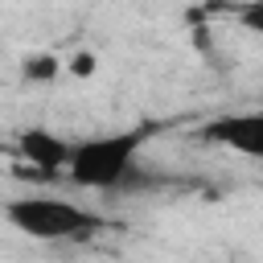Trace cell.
Segmentation results:
<instances>
[{
	"label": "cell",
	"mask_w": 263,
	"mask_h": 263,
	"mask_svg": "<svg viewBox=\"0 0 263 263\" xmlns=\"http://www.w3.org/2000/svg\"><path fill=\"white\" fill-rule=\"evenodd\" d=\"M230 16L263 37V0H238V4H230Z\"/></svg>",
	"instance_id": "cell-6"
},
{
	"label": "cell",
	"mask_w": 263,
	"mask_h": 263,
	"mask_svg": "<svg viewBox=\"0 0 263 263\" xmlns=\"http://www.w3.org/2000/svg\"><path fill=\"white\" fill-rule=\"evenodd\" d=\"M201 140L230 148L238 156L263 160V111H226L201 127Z\"/></svg>",
	"instance_id": "cell-3"
},
{
	"label": "cell",
	"mask_w": 263,
	"mask_h": 263,
	"mask_svg": "<svg viewBox=\"0 0 263 263\" xmlns=\"http://www.w3.org/2000/svg\"><path fill=\"white\" fill-rule=\"evenodd\" d=\"M70 74H78V78H86V74H95V58H90V53H78V58L70 62Z\"/></svg>",
	"instance_id": "cell-7"
},
{
	"label": "cell",
	"mask_w": 263,
	"mask_h": 263,
	"mask_svg": "<svg viewBox=\"0 0 263 263\" xmlns=\"http://www.w3.org/2000/svg\"><path fill=\"white\" fill-rule=\"evenodd\" d=\"M58 58L53 53H33V58H25L21 62V78L25 82H49V78H58Z\"/></svg>",
	"instance_id": "cell-5"
},
{
	"label": "cell",
	"mask_w": 263,
	"mask_h": 263,
	"mask_svg": "<svg viewBox=\"0 0 263 263\" xmlns=\"http://www.w3.org/2000/svg\"><path fill=\"white\" fill-rule=\"evenodd\" d=\"M4 222L33 242H82L107 230V218L99 210H86L70 197H41V193L12 197L4 205Z\"/></svg>",
	"instance_id": "cell-2"
},
{
	"label": "cell",
	"mask_w": 263,
	"mask_h": 263,
	"mask_svg": "<svg viewBox=\"0 0 263 263\" xmlns=\"http://www.w3.org/2000/svg\"><path fill=\"white\" fill-rule=\"evenodd\" d=\"M148 140H152V127L148 123L74 140V152H70V164H66L70 185L95 189V193L123 189L132 181V173L140 168V152H144Z\"/></svg>",
	"instance_id": "cell-1"
},
{
	"label": "cell",
	"mask_w": 263,
	"mask_h": 263,
	"mask_svg": "<svg viewBox=\"0 0 263 263\" xmlns=\"http://www.w3.org/2000/svg\"><path fill=\"white\" fill-rule=\"evenodd\" d=\"M16 152H21V160L33 164L41 177H66L74 140L49 132V127H25V132L16 136Z\"/></svg>",
	"instance_id": "cell-4"
}]
</instances>
